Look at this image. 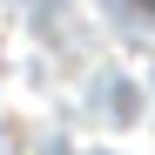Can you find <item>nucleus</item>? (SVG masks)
<instances>
[{
	"label": "nucleus",
	"mask_w": 155,
	"mask_h": 155,
	"mask_svg": "<svg viewBox=\"0 0 155 155\" xmlns=\"http://www.w3.org/2000/svg\"><path fill=\"white\" fill-rule=\"evenodd\" d=\"M135 7H142V14H148V20H155V0H135Z\"/></svg>",
	"instance_id": "obj_1"
}]
</instances>
